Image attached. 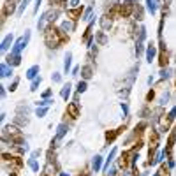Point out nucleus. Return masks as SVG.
Here are the masks:
<instances>
[{
    "instance_id": "nucleus-1",
    "label": "nucleus",
    "mask_w": 176,
    "mask_h": 176,
    "mask_svg": "<svg viewBox=\"0 0 176 176\" xmlns=\"http://www.w3.org/2000/svg\"><path fill=\"white\" fill-rule=\"evenodd\" d=\"M28 41H30V32H26L25 35H21V37L12 44V48H11V55H19V53L26 48Z\"/></svg>"
},
{
    "instance_id": "nucleus-2",
    "label": "nucleus",
    "mask_w": 176,
    "mask_h": 176,
    "mask_svg": "<svg viewBox=\"0 0 176 176\" xmlns=\"http://www.w3.org/2000/svg\"><path fill=\"white\" fill-rule=\"evenodd\" d=\"M12 41H14V35L12 33H7L5 37H4V41H2V46H0V49L5 53L9 48H11V44H12Z\"/></svg>"
},
{
    "instance_id": "nucleus-3",
    "label": "nucleus",
    "mask_w": 176,
    "mask_h": 176,
    "mask_svg": "<svg viewBox=\"0 0 176 176\" xmlns=\"http://www.w3.org/2000/svg\"><path fill=\"white\" fill-rule=\"evenodd\" d=\"M155 55H157V48L153 44H148V48H146V62L152 63L153 58H155Z\"/></svg>"
},
{
    "instance_id": "nucleus-4",
    "label": "nucleus",
    "mask_w": 176,
    "mask_h": 176,
    "mask_svg": "<svg viewBox=\"0 0 176 176\" xmlns=\"http://www.w3.org/2000/svg\"><path fill=\"white\" fill-rule=\"evenodd\" d=\"M71 65H72V53L67 51V53H65V60H63V72H65V74L71 72Z\"/></svg>"
},
{
    "instance_id": "nucleus-5",
    "label": "nucleus",
    "mask_w": 176,
    "mask_h": 176,
    "mask_svg": "<svg viewBox=\"0 0 176 176\" xmlns=\"http://www.w3.org/2000/svg\"><path fill=\"white\" fill-rule=\"evenodd\" d=\"M0 76H2V78H9V76H12V67H11L7 62H4V63L0 65Z\"/></svg>"
},
{
    "instance_id": "nucleus-6",
    "label": "nucleus",
    "mask_w": 176,
    "mask_h": 176,
    "mask_svg": "<svg viewBox=\"0 0 176 176\" xmlns=\"http://www.w3.org/2000/svg\"><path fill=\"white\" fill-rule=\"evenodd\" d=\"M39 72H41V67H39V65H32V67L26 71V78H28V79H35V78H39Z\"/></svg>"
},
{
    "instance_id": "nucleus-7",
    "label": "nucleus",
    "mask_w": 176,
    "mask_h": 176,
    "mask_svg": "<svg viewBox=\"0 0 176 176\" xmlns=\"http://www.w3.org/2000/svg\"><path fill=\"white\" fill-rule=\"evenodd\" d=\"M92 169H93L95 173H99V171L102 169V157H100V155H95V157L92 159Z\"/></svg>"
},
{
    "instance_id": "nucleus-8",
    "label": "nucleus",
    "mask_w": 176,
    "mask_h": 176,
    "mask_svg": "<svg viewBox=\"0 0 176 176\" xmlns=\"http://www.w3.org/2000/svg\"><path fill=\"white\" fill-rule=\"evenodd\" d=\"M7 63H9L11 67H16V65L21 63V56H19V55H9V56H7Z\"/></svg>"
},
{
    "instance_id": "nucleus-9",
    "label": "nucleus",
    "mask_w": 176,
    "mask_h": 176,
    "mask_svg": "<svg viewBox=\"0 0 176 176\" xmlns=\"http://www.w3.org/2000/svg\"><path fill=\"white\" fill-rule=\"evenodd\" d=\"M71 88H72V85H71V83H67V85H63V86H62L60 95H62V99H63V100H69V97H71Z\"/></svg>"
},
{
    "instance_id": "nucleus-10",
    "label": "nucleus",
    "mask_w": 176,
    "mask_h": 176,
    "mask_svg": "<svg viewBox=\"0 0 176 176\" xmlns=\"http://www.w3.org/2000/svg\"><path fill=\"white\" fill-rule=\"evenodd\" d=\"M67 130H69V127H67V123H60V125H58V132H56V139H60V138H63V136L67 134Z\"/></svg>"
},
{
    "instance_id": "nucleus-11",
    "label": "nucleus",
    "mask_w": 176,
    "mask_h": 176,
    "mask_svg": "<svg viewBox=\"0 0 176 176\" xmlns=\"http://www.w3.org/2000/svg\"><path fill=\"white\" fill-rule=\"evenodd\" d=\"M164 155H166V150L159 152V153H157V157H155L153 160H150V164H152V166H157V164H160V162L164 160Z\"/></svg>"
},
{
    "instance_id": "nucleus-12",
    "label": "nucleus",
    "mask_w": 176,
    "mask_h": 176,
    "mask_svg": "<svg viewBox=\"0 0 176 176\" xmlns=\"http://www.w3.org/2000/svg\"><path fill=\"white\" fill-rule=\"evenodd\" d=\"M146 9H148V12L155 14L157 12V0H146Z\"/></svg>"
},
{
    "instance_id": "nucleus-13",
    "label": "nucleus",
    "mask_w": 176,
    "mask_h": 176,
    "mask_svg": "<svg viewBox=\"0 0 176 176\" xmlns=\"http://www.w3.org/2000/svg\"><path fill=\"white\" fill-rule=\"evenodd\" d=\"M28 166H30V169H32L33 173H39V162L35 160V157H30V159H28Z\"/></svg>"
},
{
    "instance_id": "nucleus-14",
    "label": "nucleus",
    "mask_w": 176,
    "mask_h": 176,
    "mask_svg": "<svg viewBox=\"0 0 176 176\" xmlns=\"http://www.w3.org/2000/svg\"><path fill=\"white\" fill-rule=\"evenodd\" d=\"M115 155H116V148H113V150L109 152V157L106 159V166H104V167H106L108 171H109V164H111V162L115 160Z\"/></svg>"
},
{
    "instance_id": "nucleus-15",
    "label": "nucleus",
    "mask_w": 176,
    "mask_h": 176,
    "mask_svg": "<svg viewBox=\"0 0 176 176\" xmlns=\"http://www.w3.org/2000/svg\"><path fill=\"white\" fill-rule=\"evenodd\" d=\"M41 81H42V78L39 76V78H35V79H32V85H30V92H35L37 88H39V85H41Z\"/></svg>"
},
{
    "instance_id": "nucleus-16",
    "label": "nucleus",
    "mask_w": 176,
    "mask_h": 176,
    "mask_svg": "<svg viewBox=\"0 0 176 176\" xmlns=\"http://www.w3.org/2000/svg\"><path fill=\"white\" fill-rule=\"evenodd\" d=\"M78 108H79V106H78V102H74V104H71V106L67 108V111L71 113V116H74V118L78 116Z\"/></svg>"
},
{
    "instance_id": "nucleus-17",
    "label": "nucleus",
    "mask_w": 176,
    "mask_h": 176,
    "mask_svg": "<svg viewBox=\"0 0 176 176\" xmlns=\"http://www.w3.org/2000/svg\"><path fill=\"white\" fill-rule=\"evenodd\" d=\"M76 92H78V93H83V92H86V81H85V79L78 83V86H76Z\"/></svg>"
},
{
    "instance_id": "nucleus-18",
    "label": "nucleus",
    "mask_w": 176,
    "mask_h": 176,
    "mask_svg": "<svg viewBox=\"0 0 176 176\" xmlns=\"http://www.w3.org/2000/svg\"><path fill=\"white\" fill-rule=\"evenodd\" d=\"M12 11H14V2H12V0L5 2V9H4V14H7V12H12Z\"/></svg>"
},
{
    "instance_id": "nucleus-19",
    "label": "nucleus",
    "mask_w": 176,
    "mask_h": 176,
    "mask_svg": "<svg viewBox=\"0 0 176 176\" xmlns=\"http://www.w3.org/2000/svg\"><path fill=\"white\" fill-rule=\"evenodd\" d=\"M46 113H48V108H42V106H39V108L35 109V116H39V118H42Z\"/></svg>"
},
{
    "instance_id": "nucleus-20",
    "label": "nucleus",
    "mask_w": 176,
    "mask_h": 176,
    "mask_svg": "<svg viewBox=\"0 0 176 176\" xmlns=\"http://www.w3.org/2000/svg\"><path fill=\"white\" fill-rule=\"evenodd\" d=\"M90 76H92V67H88V65L83 67V78H85V81H86Z\"/></svg>"
},
{
    "instance_id": "nucleus-21",
    "label": "nucleus",
    "mask_w": 176,
    "mask_h": 176,
    "mask_svg": "<svg viewBox=\"0 0 176 176\" xmlns=\"http://www.w3.org/2000/svg\"><path fill=\"white\" fill-rule=\"evenodd\" d=\"M28 2H30V0H23V2L19 4V9H18V14H19V16L23 14V11H25V7L28 5Z\"/></svg>"
},
{
    "instance_id": "nucleus-22",
    "label": "nucleus",
    "mask_w": 176,
    "mask_h": 176,
    "mask_svg": "<svg viewBox=\"0 0 176 176\" xmlns=\"http://www.w3.org/2000/svg\"><path fill=\"white\" fill-rule=\"evenodd\" d=\"M90 18H92V7H88V9H86V12H85V16H83V19H85V21H88Z\"/></svg>"
},
{
    "instance_id": "nucleus-23",
    "label": "nucleus",
    "mask_w": 176,
    "mask_h": 176,
    "mask_svg": "<svg viewBox=\"0 0 176 176\" xmlns=\"http://www.w3.org/2000/svg\"><path fill=\"white\" fill-rule=\"evenodd\" d=\"M62 28H63V30H72V28H74V23H71V21L67 23V21H65V23L62 25Z\"/></svg>"
},
{
    "instance_id": "nucleus-24",
    "label": "nucleus",
    "mask_w": 176,
    "mask_h": 176,
    "mask_svg": "<svg viewBox=\"0 0 176 176\" xmlns=\"http://www.w3.org/2000/svg\"><path fill=\"white\" fill-rule=\"evenodd\" d=\"M53 81H55V83H60V81H62V74H60V72H55V74H53Z\"/></svg>"
},
{
    "instance_id": "nucleus-25",
    "label": "nucleus",
    "mask_w": 176,
    "mask_h": 176,
    "mask_svg": "<svg viewBox=\"0 0 176 176\" xmlns=\"http://www.w3.org/2000/svg\"><path fill=\"white\" fill-rule=\"evenodd\" d=\"M18 83H19V79H18V78H16V79H14V81H12V85H11V86H9V90H11V92H14V90H16V86H18Z\"/></svg>"
},
{
    "instance_id": "nucleus-26",
    "label": "nucleus",
    "mask_w": 176,
    "mask_h": 176,
    "mask_svg": "<svg viewBox=\"0 0 176 176\" xmlns=\"http://www.w3.org/2000/svg\"><path fill=\"white\" fill-rule=\"evenodd\" d=\"M175 118H176V106L171 109V113H169V122H173Z\"/></svg>"
},
{
    "instance_id": "nucleus-27",
    "label": "nucleus",
    "mask_w": 176,
    "mask_h": 176,
    "mask_svg": "<svg viewBox=\"0 0 176 176\" xmlns=\"http://www.w3.org/2000/svg\"><path fill=\"white\" fill-rule=\"evenodd\" d=\"M160 78L164 79V78H169V69H162V72H160Z\"/></svg>"
},
{
    "instance_id": "nucleus-28",
    "label": "nucleus",
    "mask_w": 176,
    "mask_h": 176,
    "mask_svg": "<svg viewBox=\"0 0 176 176\" xmlns=\"http://www.w3.org/2000/svg\"><path fill=\"white\" fill-rule=\"evenodd\" d=\"M71 72H72V76H78V72H79V67H78V65H76V67H72V71H71Z\"/></svg>"
},
{
    "instance_id": "nucleus-29",
    "label": "nucleus",
    "mask_w": 176,
    "mask_h": 176,
    "mask_svg": "<svg viewBox=\"0 0 176 176\" xmlns=\"http://www.w3.org/2000/svg\"><path fill=\"white\" fill-rule=\"evenodd\" d=\"M49 95H51V90H46V92L42 93V99H49Z\"/></svg>"
},
{
    "instance_id": "nucleus-30",
    "label": "nucleus",
    "mask_w": 176,
    "mask_h": 176,
    "mask_svg": "<svg viewBox=\"0 0 176 176\" xmlns=\"http://www.w3.org/2000/svg\"><path fill=\"white\" fill-rule=\"evenodd\" d=\"M39 5H41V0H35V9H33V12L39 11Z\"/></svg>"
},
{
    "instance_id": "nucleus-31",
    "label": "nucleus",
    "mask_w": 176,
    "mask_h": 176,
    "mask_svg": "<svg viewBox=\"0 0 176 176\" xmlns=\"http://www.w3.org/2000/svg\"><path fill=\"white\" fill-rule=\"evenodd\" d=\"M58 176H69V175H67V173H60Z\"/></svg>"
},
{
    "instance_id": "nucleus-32",
    "label": "nucleus",
    "mask_w": 176,
    "mask_h": 176,
    "mask_svg": "<svg viewBox=\"0 0 176 176\" xmlns=\"http://www.w3.org/2000/svg\"><path fill=\"white\" fill-rule=\"evenodd\" d=\"M125 2H127V4H132V2H134V0H125Z\"/></svg>"
},
{
    "instance_id": "nucleus-33",
    "label": "nucleus",
    "mask_w": 176,
    "mask_h": 176,
    "mask_svg": "<svg viewBox=\"0 0 176 176\" xmlns=\"http://www.w3.org/2000/svg\"><path fill=\"white\" fill-rule=\"evenodd\" d=\"M153 176H160V175H159V173H155V175H153Z\"/></svg>"
}]
</instances>
